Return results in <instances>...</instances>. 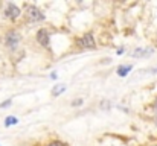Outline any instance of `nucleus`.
Instances as JSON below:
<instances>
[{
  "mask_svg": "<svg viewBox=\"0 0 157 146\" xmlns=\"http://www.w3.org/2000/svg\"><path fill=\"white\" fill-rule=\"evenodd\" d=\"M64 90H66V85H63V84H61V85H55V87H53V90H52V96H58V95H61Z\"/></svg>",
  "mask_w": 157,
  "mask_h": 146,
  "instance_id": "nucleus-8",
  "label": "nucleus"
},
{
  "mask_svg": "<svg viewBox=\"0 0 157 146\" xmlns=\"http://www.w3.org/2000/svg\"><path fill=\"white\" fill-rule=\"evenodd\" d=\"M20 14H21V11H20L18 6H15L14 3H8V5H6V8H5V15H6L9 20H15Z\"/></svg>",
  "mask_w": 157,
  "mask_h": 146,
  "instance_id": "nucleus-5",
  "label": "nucleus"
},
{
  "mask_svg": "<svg viewBox=\"0 0 157 146\" xmlns=\"http://www.w3.org/2000/svg\"><path fill=\"white\" fill-rule=\"evenodd\" d=\"M8 105H11V99H8V100L2 102V103H0V108H5V107H8Z\"/></svg>",
  "mask_w": 157,
  "mask_h": 146,
  "instance_id": "nucleus-11",
  "label": "nucleus"
},
{
  "mask_svg": "<svg viewBox=\"0 0 157 146\" xmlns=\"http://www.w3.org/2000/svg\"><path fill=\"white\" fill-rule=\"evenodd\" d=\"M101 107H102V108H107V110H108V108H110V102H107V100H104V102L101 103Z\"/></svg>",
  "mask_w": 157,
  "mask_h": 146,
  "instance_id": "nucleus-13",
  "label": "nucleus"
},
{
  "mask_svg": "<svg viewBox=\"0 0 157 146\" xmlns=\"http://www.w3.org/2000/svg\"><path fill=\"white\" fill-rule=\"evenodd\" d=\"M37 41H38L43 47H48V46L51 44V34H49V31H48L46 28H43V29H40V31L37 32Z\"/></svg>",
  "mask_w": 157,
  "mask_h": 146,
  "instance_id": "nucleus-4",
  "label": "nucleus"
},
{
  "mask_svg": "<svg viewBox=\"0 0 157 146\" xmlns=\"http://www.w3.org/2000/svg\"><path fill=\"white\" fill-rule=\"evenodd\" d=\"M151 53H153L151 49H136L131 55H133L134 58H140V56H150Z\"/></svg>",
  "mask_w": 157,
  "mask_h": 146,
  "instance_id": "nucleus-6",
  "label": "nucleus"
},
{
  "mask_svg": "<svg viewBox=\"0 0 157 146\" xmlns=\"http://www.w3.org/2000/svg\"><path fill=\"white\" fill-rule=\"evenodd\" d=\"M78 44H79V47L87 49V50L95 49L96 47V43H95V37H93V34H84V35L78 40Z\"/></svg>",
  "mask_w": 157,
  "mask_h": 146,
  "instance_id": "nucleus-3",
  "label": "nucleus"
},
{
  "mask_svg": "<svg viewBox=\"0 0 157 146\" xmlns=\"http://www.w3.org/2000/svg\"><path fill=\"white\" fill-rule=\"evenodd\" d=\"M81 103H82V99H76V100H73V102H72V105H73V107L81 105Z\"/></svg>",
  "mask_w": 157,
  "mask_h": 146,
  "instance_id": "nucleus-12",
  "label": "nucleus"
},
{
  "mask_svg": "<svg viewBox=\"0 0 157 146\" xmlns=\"http://www.w3.org/2000/svg\"><path fill=\"white\" fill-rule=\"evenodd\" d=\"M5 43H6V46L9 49H17L18 46V43H20V34L17 32V31H14V29H11L8 34H6V37H5Z\"/></svg>",
  "mask_w": 157,
  "mask_h": 146,
  "instance_id": "nucleus-2",
  "label": "nucleus"
},
{
  "mask_svg": "<svg viewBox=\"0 0 157 146\" xmlns=\"http://www.w3.org/2000/svg\"><path fill=\"white\" fill-rule=\"evenodd\" d=\"M25 15H26V20L31 21V23L43 21V20L46 18L44 14H43L37 6H34V5H28V6H26V12H25Z\"/></svg>",
  "mask_w": 157,
  "mask_h": 146,
  "instance_id": "nucleus-1",
  "label": "nucleus"
},
{
  "mask_svg": "<svg viewBox=\"0 0 157 146\" xmlns=\"http://www.w3.org/2000/svg\"><path fill=\"white\" fill-rule=\"evenodd\" d=\"M17 117H14V116H9V117H6L5 119V126H11V125H17Z\"/></svg>",
  "mask_w": 157,
  "mask_h": 146,
  "instance_id": "nucleus-9",
  "label": "nucleus"
},
{
  "mask_svg": "<svg viewBox=\"0 0 157 146\" xmlns=\"http://www.w3.org/2000/svg\"><path fill=\"white\" fill-rule=\"evenodd\" d=\"M154 105H156V110H157V97H156V100H154Z\"/></svg>",
  "mask_w": 157,
  "mask_h": 146,
  "instance_id": "nucleus-14",
  "label": "nucleus"
},
{
  "mask_svg": "<svg viewBox=\"0 0 157 146\" xmlns=\"http://www.w3.org/2000/svg\"><path fill=\"white\" fill-rule=\"evenodd\" d=\"M46 146H66L63 142H58V140H53V142H51V143H48Z\"/></svg>",
  "mask_w": 157,
  "mask_h": 146,
  "instance_id": "nucleus-10",
  "label": "nucleus"
},
{
  "mask_svg": "<svg viewBox=\"0 0 157 146\" xmlns=\"http://www.w3.org/2000/svg\"><path fill=\"white\" fill-rule=\"evenodd\" d=\"M131 69H133V67H131L130 64H122V66H119V67H117V70H116V72H117V75H119V76H122V78H124V76H127V75L131 72Z\"/></svg>",
  "mask_w": 157,
  "mask_h": 146,
  "instance_id": "nucleus-7",
  "label": "nucleus"
}]
</instances>
